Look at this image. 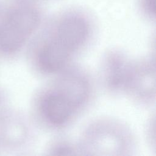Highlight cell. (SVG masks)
Returning <instances> with one entry per match:
<instances>
[{
	"instance_id": "30bf717a",
	"label": "cell",
	"mask_w": 156,
	"mask_h": 156,
	"mask_svg": "<svg viewBox=\"0 0 156 156\" xmlns=\"http://www.w3.org/2000/svg\"><path fill=\"white\" fill-rule=\"evenodd\" d=\"M155 117L152 116L149 119V121L146 124V139L150 146L153 147L154 149L155 147Z\"/></svg>"
},
{
	"instance_id": "9c48e42d",
	"label": "cell",
	"mask_w": 156,
	"mask_h": 156,
	"mask_svg": "<svg viewBox=\"0 0 156 156\" xmlns=\"http://www.w3.org/2000/svg\"><path fill=\"white\" fill-rule=\"evenodd\" d=\"M141 11L150 19L155 17V0H139Z\"/></svg>"
},
{
	"instance_id": "6da1fadb",
	"label": "cell",
	"mask_w": 156,
	"mask_h": 156,
	"mask_svg": "<svg viewBox=\"0 0 156 156\" xmlns=\"http://www.w3.org/2000/svg\"><path fill=\"white\" fill-rule=\"evenodd\" d=\"M35 93L32 112L35 121L49 130L69 124L86 107L93 93L91 79L78 68H66L54 74Z\"/></svg>"
},
{
	"instance_id": "3957f363",
	"label": "cell",
	"mask_w": 156,
	"mask_h": 156,
	"mask_svg": "<svg viewBox=\"0 0 156 156\" xmlns=\"http://www.w3.org/2000/svg\"><path fill=\"white\" fill-rule=\"evenodd\" d=\"M76 143L79 155L119 156L132 154L135 139L126 123L115 118L101 117L87 125Z\"/></svg>"
},
{
	"instance_id": "52a82bcc",
	"label": "cell",
	"mask_w": 156,
	"mask_h": 156,
	"mask_svg": "<svg viewBox=\"0 0 156 156\" xmlns=\"http://www.w3.org/2000/svg\"><path fill=\"white\" fill-rule=\"evenodd\" d=\"M29 133L24 119L12 112L0 114V143L5 146L17 147L26 142Z\"/></svg>"
},
{
	"instance_id": "277c9868",
	"label": "cell",
	"mask_w": 156,
	"mask_h": 156,
	"mask_svg": "<svg viewBox=\"0 0 156 156\" xmlns=\"http://www.w3.org/2000/svg\"><path fill=\"white\" fill-rule=\"evenodd\" d=\"M41 20L38 9L22 5L0 20V55L12 57L19 53L38 29Z\"/></svg>"
},
{
	"instance_id": "8992f818",
	"label": "cell",
	"mask_w": 156,
	"mask_h": 156,
	"mask_svg": "<svg viewBox=\"0 0 156 156\" xmlns=\"http://www.w3.org/2000/svg\"><path fill=\"white\" fill-rule=\"evenodd\" d=\"M130 58L118 49H108L104 54L101 62L100 77L107 93L113 95L121 94L123 79Z\"/></svg>"
},
{
	"instance_id": "5b68a950",
	"label": "cell",
	"mask_w": 156,
	"mask_h": 156,
	"mask_svg": "<svg viewBox=\"0 0 156 156\" xmlns=\"http://www.w3.org/2000/svg\"><path fill=\"white\" fill-rule=\"evenodd\" d=\"M121 94L141 105L151 104L155 98V57L130 58L124 75Z\"/></svg>"
},
{
	"instance_id": "ba28073f",
	"label": "cell",
	"mask_w": 156,
	"mask_h": 156,
	"mask_svg": "<svg viewBox=\"0 0 156 156\" xmlns=\"http://www.w3.org/2000/svg\"><path fill=\"white\" fill-rule=\"evenodd\" d=\"M45 151L49 155H79L76 143L64 138H55L46 147Z\"/></svg>"
},
{
	"instance_id": "7a4b0ae2",
	"label": "cell",
	"mask_w": 156,
	"mask_h": 156,
	"mask_svg": "<svg viewBox=\"0 0 156 156\" xmlns=\"http://www.w3.org/2000/svg\"><path fill=\"white\" fill-rule=\"evenodd\" d=\"M91 23L79 12H66L54 19L32 41L29 60L35 71L54 75L67 67L90 37Z\"/></svg>"
}]
</instances>
